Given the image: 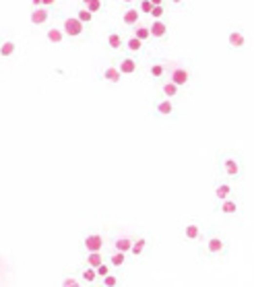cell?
Returning <instances> with one entry per match:
<instances>
[{
  "label": "cell",
  "mask_w": 254,
  "mask_h": 287,
  "mask_svg": "<svg viewBox=\"0 0 254 287\" xmlns=\"http://www.w3.org/2000/svg\"><path fill=\"white\" fill-rule=\"evenodd\" d=\"M78 277H81V283L83 285H95V283H98L99 281V277H98V271H95V268L93 267H89V265H81V267H78Z\"/></svg>",
  "instance_id": "cb8c5ba5"
},
{
  "label": "cell",
  "mask_w": 254,
  "mask_h": 287,
  "mask_svg": "<svg viewBox=\"0 0 254 287\" xmlns=\"http://www.w3.org/2000/svg\"><path fill=\"white\" fill-rule=\"evenodd\" d=\"M225 46L230 52L234 54H240L248 48V36H246V29L240 27V25H232L225 33Z\"/></svg>",
  "instance_id": "ba28073f"
},
{
  "label": "cell",
  "mask_w": 254,
  "mask_h": 287,
  "mask_svg": "<svg viewBox=\"0 0 254 287\" xmlns=\"http://www.w3.org/2000/svg\"><path fill=\"white\" fill-rule=\"evenodd\" d=\"M165 17H168V4H157L149 13V19H165Z\"/></svg>",
  "instance_id": "1f68e13d"
},
{
  "label": "cell",
  "mask_w": 254,
  "mask_h": 287,
  "mask_svg": "<svg viewBox=\"0 0 254 287\" xmlns=\"http://www.w3.org/2000/svg\"><path fill=\"white\" fill-rule=\"evenodd\" d=\"M168 68H170V58L153 56L143 64V75L155 85V83H159V81H163L165 77H168Z\"/></svg>",
  "instance_id": "52a82bcc"
},
{
  "label": "cell",
  "mask_w": 254,
  "mask_h": 287,
  "mask_svg": "<svg viewBox=\"0 0 254 287\" xmlns=\"http://www.w3.org/2000/svg\"><path fill=\"white\" fill-rule=\"evenodd\" d=\"M98 81L103 83V85L116 87V85H120L122 81H124V77H122V73H120V68L116 66V62L110 60V62L99 64V68H98Z\"/></svg>",
  "instance_id": "7c38bea8"
},
{
  "label": "cell",
  "mask_w": 254,
  "mask_h": 287,
  "mask_svg": "<svg viewBox=\"0 0 254 287\" xmlns=\"http://www.w3.org/2000/svg\"><path fill=\"white\" fill-rule=\"evenodd\" d=\"M58 19H60L58 25L62 27L66 39L71 43H78L89 36V27H87L77 15H58Z\"/></svg>",
  "instance_id": "277c9868"
},
{
  "label": "cell",
  "mask_w": 254,
  "mask_h": 287,
  "mask_svg": "<svg viewBox=\"0 0 254 287\" xmlns=\"http://www.w3.org/2000/svg\"><path fill=\"white\" fill-rule=\"evenodd\" d=\"M31 6H41V0H29Z\"/></svg>",
  "instance_id": "f35d334b"
},
{
  "label": "cell",
  "mask_w": 254,
  "mask_h": 287,
  "mask_svg": "<svg viewBox=\"0 0 254 287\" xmlns=\"http://www.w3.org/2000/svg\"><path fill=\"white\" fill-rule=\"evenodd\" d=\"M149 31H151V43H165L172 36L165 19H149Z\"/></svg>",
  "instance_id": "9a60e30c"
},
{
  "label": "cell",
  "mask_w": 254,
  "mask_h": 287,
  "mask_svg": "<svg viewBox=\"0 0 254 287\" xmlns=\"http://www.w3.org/2000/svg\"><path fill=\"white\" fill-rule=\"evenodd\" d=\"M43 38H46V41L50 43V46H54V48H62V46L68 43V39H66V36H64V31H62L60 25H48Z\"/></svg>",
  "instance_id": "d6986e66"
},
{
  "label": "cell",
  "mask_w": 254,
  "mask_h": 287,
  "mask_svg": "<svg viewBox=\"0 0 254 287\" xmlns=\"http://www.w3.org/2000/svg\"><path fill=\"white\" fill-rule=\"evenodd\" d=\"M151 8H153V2H151V0H138V11L143 13V17H149Z\"/></svg>",
  "instance_id": "d6a6232c"
},
{
  "label": "cell",
  "mask_w": 254,
  "mask_h": 287,
  "mask_svg": "<svg viewBox=\"0 0 254 287\" xmlns=\"http://www.w3.org/2000/svg\"><path fill=\"white\" fill-rule=\"evenodd\" d=\"M95 271H98V277H103V275H108L112 271V267H110V263L106 260V263H101L98 268H95Z\"/></svg>",
  "instance_id": "836d02e7"
},
{
  "label": "cell",
  "mask_w": 254,
  "mask_h": 287,
  "mask_svg": "<svg viewBox=\"0 0 254 287\" xmlns=\"http://www.w3.org/2000/svg\"><path fill=\"white\" fill-rule=\"evenodd\" d=\"M213 213L219 217H225V219H234V217L242 215V198L238 194H232L223 198V201H217Z\"/></svg>",
  "instance_id": "9c48e42d"
},
{
  "label": "cell",
  "mask_w": 254,
  "mask_h": 287,
  "mask_svg": "<svg viewBox=\"0 0 254 287\" xmlns=\"http://www.w3.org/2000/svg\"><path fill=\"white\" fill-rule=\"evenodd\" d=\"M168 4H170L172 8H186L188 0H168Z\"/></svg>",
  "instance_id": "e575fe53"
},
{
  "label": "cell",
  "mask_w": 254,
  "mask_h": 287,
  "mask_svg": "<svg viewBox=\"0 0 254 287\" xmlns=\"http://www.w3.org/2000/svg\"><path fill=\"white\" fill-rule=\"evenodd\" d=\"M133 242H135V233L120 230V231H114V233H110V236H108V248L120 250V252H126V254H130Z\"/></svg>",
  "instance_id": "5bb4252c"
},
{
  "label": "cell",
  "mask_w": 254,
  "mask_h": 287,
  "mask_svg": "<svg viewBox=\"0 0 254 287\" xmlns=\"http://www.w3.org/2000/svg\"><path fill=\"white\" fill-rule=\"evenodd\" d=\"M81 246L85 252H106L108 250V236L99 230H89L83 233Z\"/></svg>",
  "instance_id": "30bf717a"
},
{
  "label": "cell",
  "mask_w": 254,
  "mask_h": 287,
  "mask_svg": "<svg viewBox=\"0 0 254 287\" xmlns=\"http://www.w3.org/2000/svg\"><path fill=\"white\" fill-rule=\"evenodd\" d=\"M17 54V41L13 38H0V58L11 60Z\"/></svg>",
  "instance_id": "d4e9b609"
},
{
  "label": "cell",
  "mask_w": 254,
  "mask_h": 287,
  "mask_svg": "<svg viewBox=\"0 0 254 287\" xmlns=\"http://www.w3.org/2000/svg\"><path fill=\"white\" fill-rule=\"evenodd\" d=\"M153 252V242L147 233H135V242L133 248H130V263H138V260H145L149 254Z\"/></svg>",
  "instance_id": "8fae6325"
},
{
  "label": "cell",
  "mask_w": 254,
  "mask_h": 287,
  "mask_svg": "<svg viewBox=\"0 0 254 287\" xmlns=\"http://www.w3.org/2000/svg\"><path fill=\"white\" fill-rule=\"evenodd\" d=\"M124 38H126V33L122 29H110L106 33V50L114 52V54L122 52V48H124Z\"/></svg>",
  "instance_id": "ffe728a7"
},
{
  "label": "cell",
  "mask_w": 254,
  "mask_h": 287,
  "mask_svg": "<svg viewBox=\"0 0 254 287\" xmlns=\"http://www.w3.org/2000/svg\"><path fill=\"white\" fill-rule=\"evenodd\" d=\"M83 263L93 267V268H98L101 263H106V252H85Z\"/></svg>",
  "instance_id": "4316f807"
},
{
  "label": "cell",
  "mask_w": 254,
  "mask_h": 287,
  "mask_svg": "<svg viewBox=\"0 0 254 287\" xmlns=\"http://www.w3.org/2000/svg\"><path fill=\"white\" fill-rule=\"evenodd\" d=\"M78 4L91 11L95 17H99L108 11V0H78Z\"/></svg>",
  "instance_id": "484cf974"
},
{
  "label": "cell",
  "mask_w": 254,
  "mask_h": 287,
  "mask_svg": "<svg viewBox=\"0 0 254 287\" xmlns=\"http://www.w3.org/2000/svg\"><path fill=\"white\" fill-rule=\"evenodd\" d=\"M130 33L133 36H137L138 39H143L145 43H151V31H149V23H138L135 29H130Z\"/></svg>",
  "instance_id": "83f0119b"
},
{
  "label": "cell",
  "mask_w": 254,
  "mask_h": 287,
  "mask_svg": "<svg viewBox=\"0 0 254 287\" xmlns=\"http://www.w3.org/2000/svg\"><path fill=\"white\" fill-rule=\"evenodd\" d=\"M235 194V188H234V182L232 180H225V178H219L213 182V196H215V203L217 201H223V198Z\"/></svg>",
  "instance_id": "44dd1931"
},
{
  "label": "cell",
  "mask_w": 254,
  "mask_h": 287,
  "mask_svg": "<svg viewBox=\"0 0 254 287\" xmlns=\"http://www.w3.org/2000/svg\"><path fill=\"white\" fill-rule=\"evenodd\" d=\"M155 89H157V95H163V97H170V99H180L182 97V89L176 83H172L168 77H165L163 81L155 83Z\"/></svg>",
  "instance_id": "603a6c76"
},
{
  "label": "cell",
  "mask_w": 254,
  "mask_h": 287,
  "mask_svg": "<svg viewBox=\"0 0 254 287\" xmlns=\"http://www.w3.org/2000/svg\"><path fill=\"white\" fill-rule=\"evenodd\" d=\"M75 15L78 17V19H81L85 25H87V27H91V25L95 23V19H98V17H95L91 11H87V8L85 6H81V4H78L77 6V11H75Z\"/></svg>",
  "instance_id": "f1b7e54d"
},
{
  "label": "cell",
  "mask_w": 254,
  "mask_h": 287,
  "mask_svg": "<svg viewBox=\"0 0 254 287\" xmlns=\"http://www.w3.org/2000/svg\"><path fill=\"white\" fill-rule=\"evenodd\" d=\"M217 173L219 178L242 182L246 176V165H244V155L238 151H217Z\"/></svg>",
  "instance_id": "7a4b0ae2"
},
{
  "label": "cell",
  "mask_w": 254,
  "mask_h": 287,
  "mask_svg": "<svg viewBox=\"0 0 254 287\" xmlns=\"http://www.w3.org/2000/svg\"><path fill=\"white\" fill-rule=\"evenodd\" d=\"M60 285L62 287H78V285H83L81 283V277H78V273H66L62 275V279H60Z\"/></svg>",
  "instance_id": "4dcf8cb0"
},
{
  "label": "cell",
  "mask_w": 254,
  "mask_h": 287,
  "mask_svg": "<svg viewBox=\"0 0 254 287\" xmlns=\"http://www.w3.org/2000/svg\"><path fill=\"white\" fill-rule=\"evenodd\" d=\"M147 46H149V43H145L143 39H138L137 36H133V33H126L124 48H122V52L133 54V56H138V58H145L147 56Z\"/></svg>",
  "instance_id": "ac0fdd59"
},
{
  "label": "cell",
  "mask_w": 254,
  "mask_h": 287,
  "mask_svg": "<svg viewBox=\"0 0 254 287\" xmlns=\"http://www.w3.org/2000/svg\"><path fill=\"white\" fill-rule=\"evenodd\" d=\"M149 114H151V118H155V120H176L178 118V103H176V99L157 95V97L151 101Z\"/></svg>",
  "instance_id": "5b68a950"
},
{
  "label": "cell",
  "mask_w": 254,
  "mask_h": 287,
  "mask_svg": "<svg viewBox=\"0 0 254 287\" xmlns=\"http://www.w3.org/2000/svg\"><path fill=\"white\" fill-rule=\"evenodd\" d=\"M205 233H207V230H205V225L200 221H186L182 225V240L186 242V244L198 246L200 242H203Z\"/></svg>",
  "instance_id": "4fadbf2b"
},
{
  "label": "cell",
  "mask_w": 254,
  "mask_h": 287,
  "mask_svg": "<svg viewBox=\"0 0 254 287\" xmlns=\"http://www.w3.org/2000/svg\"><path fill=\"white\" fill-rule=\"evenodd\" d=\"M232 252V242L219 230H209L198 244V258L203 260H225Z\"/></svg>",
  "instance_id": "6da1fadb"
},
{
  "label": "cell",
  "mask_w": 254,
  "mask_h": 287,
  "mask_svg": "<svg viewBox=\"0 0 254 287\" xmlns=\"http://www.w3.org/2000/svg\"><path fill=\"white\" fill-rule=\"evenodd\" d=\"M168 79L176 83L182 91H186L195 83V68H192L186 60H170L168 68Z\"/></svg>",
  "instance_id": "3957f363"
},
{
  "label": "cell",
  "mask_w": 254,
  "mask_h": 287,
  "mask_svg": "<svg viewBox=\"0 0 254 287\" xmlns=\"http://www.w3.org/2000/svg\"><path fill=\"white\" fill-rule=\"evenodd\" d=\"M120 4H124V6H130V4H137L138 0H118Z\"/></svg>",
  "instance_id": "8d00e7d4"
},
{
  "label": "cell",
  "mask_w": 254,
  "mask_h": 287,
  "mask_svg": "<svg viewBox=\"0 0 254 287\" xmlns=\"http://www.w3.org/2000/svg\"><path fill=\"white\" fill-rule=\"evenodd\" d=\"M153 2V6H157V4H168V0H151Z\"/></svg>",
  "instance_id": "74e56055"
},
{
  "label": "cell",
  "mask_w": 254,
  "mask_h": 287,
  "mask_svg": "<svg viewBox=\"0 0 254 287\" xmlns=\"http://www.w3.org/2000/svg\"><path fill=\"white\" fill-rule=\"evenodd\" d=\"M54 19V11L48 6H31L29 13V23L33 27H48L50 21Z\"/></svg>",
  "instance_id": "2e32d148"
},
{
  "label": "cell",
  "mask_w": 254,
  "mask_h": 287,
  "mask_svg": "<svg viewBox=\"0 0 254 287\" xmlns=\"http://www.w3.org/2000/svg\"><path fill=\"white\" fill-rule=\"evenodd\" d=\"M106 260L110 263L112 271H122V268H126V265L130 263V256L126 254V252L108 248V250H106Z\"/></svg>",
  "instance_id": "7402d4cb"
},
{
  "label": "cell",
  "mask_w": 254,
  "mask_h": 287,
  "mask_svg": "<svg viewBox=\"0 0 254 287\" xmlns=\"http://www.w3.org/2000/svg\"><path fill=\"white\" fill-rule=\"evenodd\" d=\"M114 62L120 68L122 77H141L143 75V58L126 54V52H118V56L114 58Z\"/></svg>",
  "instance_id": "8992f818"
},
{
  "label": "cell",
  "mask_w": 254,
  "mask_h": 287,
  "mask_svg": "<svg viewBox=\"0 0 254 287\" xmlns=\"http://www.w3.org/2000/svg\"><path fill=\"white\" fill-rule=\"evenodd\" d=\"M41 6H48V8H52V11H56L58 0H41Z\"/></svg>",
  "instance_id": "d590c367"
},
{
  "label": "cell",
  "mask_w": 254,
  "mask_h": 287,
  "mask_svg": "<svg viewBox=\"0 0 254 287\" xmlns=\"http://www.w3.org/2000/svg\"><path fill=\"white\" fill-rule=\"evenodd\" d=\"M120 23H122V27L124 29H135L138 23H143V13L138 11V6L135 4H130V6H124V11H122L120 15Z\"/></svg>",
  "instance_id": "e0dca14e"
},
{
  "label": "cell",
  "mask_w": 254,
  "mask_h": 287,
  "mask_svg": "<svg viewBox=\"0 0 254 287\" xmlns=\"http://www.w3.org/2000/svg\"><path fill=\"white\" fill-rule=\"evenodd\" d=\"M98 283H99V285H103V287H118L122 281H120L118 271H110L108 275L99 277V281H98Z\"/></svg>",
  "instance_id": "f546056e"
}]
</instances>
